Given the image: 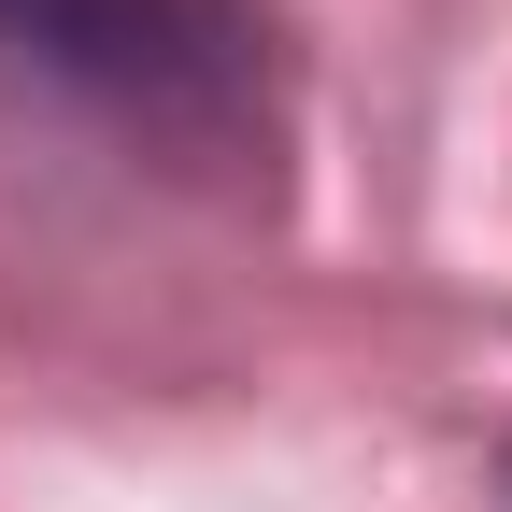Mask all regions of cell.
<instances>
[{
    "label": "cell",
    "mask_w": 512,
    "mask_h": 512,
    "mask_svg": "<svg viewBox=\"0 0 512 512\" xmlns=\"http://www.w3.org/2000/svg\"><path fill=\"white\" fill-rule=\"evenodd\" d=\"M0 43L72 100L157 128L185 157L271 143V29L256 0H0Z\"/></svg>",
    "instance_id": "obj_1"
}]
</instances>
